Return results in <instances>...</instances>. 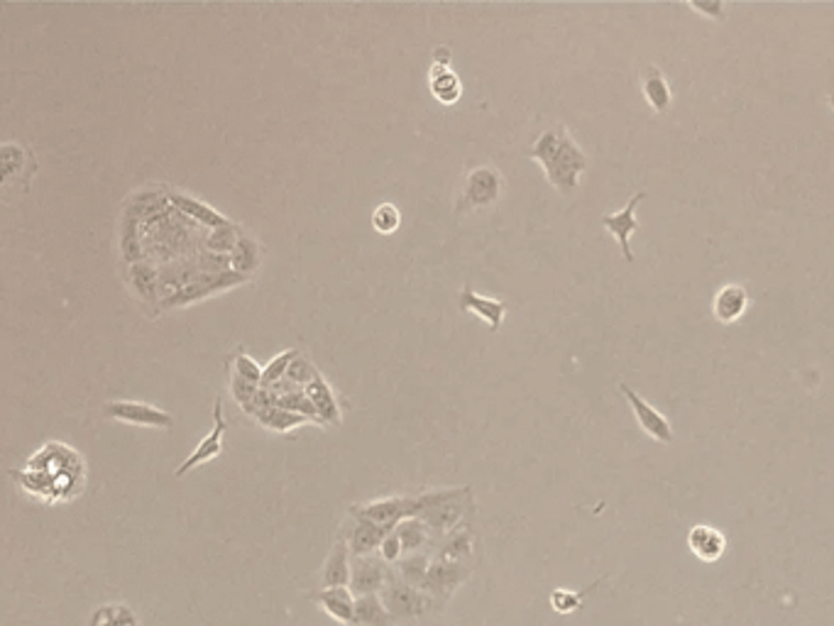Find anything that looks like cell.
Instances as JSON below:
<instances>
[{"label": "cell", "instance_id": "cell-1", "mask_svg": "<svg viewBox=\"0 0 834 626\" xmlns=\"http://www.w3.org/2000/svg\"><path fill=\"white\" fill-rule=\"evenodd\" d=\"M529 157L543 166L549 182L565 196H571L578 189L580 176L587 169V154L563 125L543 130L536 137L534 147L529 150Z\"/></svg>", "mask_w": 834, "mask_h": 626}, {"label": "cell", "instance_id": "cell-2", "mask_svg": "<svg viewBox=\"0 0 834 626\" xmlns=\"http://www.w3.org/2000/svg\"><path fill=\"white\" fill-rule=\"evenodd\" d=\"M467 497H470L467 487L431 492V494L413 499V516L426 521L429 526L438 528V531H448V528L458 526V521L463 519V514L467 509Z\"/></svg>", "mask_w": 834, "mask_h": 626}, {"label": "cell", "instance_id": "cell-3", "mask_svg": "<svg viewBox=\"0 0 834 626\" xmlns=\"http://www.w3.org/2000/svg\"><path fill=\"white\" fill-rule=\"evenodd\" d=\"M619 389H622V394L626 397V401H629V407H632L641 430H644L648 438L658 440V443H673V426H670L668 419H666L658 408L651 407L644 397H639V394L634 392L626 382H619Z\"/></svg>", "mask_w": 834, "mask_h": 626}, {"label": "cell", "instance_id": "cell-4", "mask_svg": "<svg viewBox=\"0 0 834 626\" xmlns=\"http://www.w3.org/2000/svg\"><path fill=\"white\" fill-rule=\"evenodd\" d=\"M108 419L135 423V426H150V429H172L174 419L162 408L143 404V401H108L103 407Z\"/></svg>", "mask_w": 834, "mask_h": 626}, {"label": "cell", "instance_id": "cell-5", "mask_svg": "<svg viewBox=\"0 0 834 626\" xmlns=\"http://www.w3.org/2000/svg\"><path fill=\"white\" fill-rule=\"evenodd\" d=\"M226 429H228V421H226V416H223V401L216 399V407H213V430L208 433V436L203 438L201 443L196 445L194 453L188 455L187 461L181 462L179 468H176V477H184L194 468L203 465V462L219 458L220 451H223V436H226Z\"/></svg>", "mask_w": 834, "mask_h": 626}, {"label": "cell", "instance_id": "cell-6", "mask_svg": "<svg viewBox=\"0 0 834 626\" xmlns=\"http://www.w3.org/2000/svg\"><path fill=\"white\" fill-rule=\"evenodd\" d=\"M647 196H648L647 191H639V194H634V196L629 198V204L624 206L622 211L607 213V216H602V226L607 228L609 233L615 235L616 242H619V248H622V255H624V260H626V262H634L632 245H629V240H632V235L636 233V230H639V220H636V206H639L641 201H644Z\"/></svg>", "mask_w": 834, "mask_h": 626}, {"label": "cell", "instance_id": "cell-7", "mask_svg": "<svg viewBox=\"0 0 834 626\" xmlns=\"http://www.w3.org/2000/svg\"><path fill=\"white\" fill-rule=\"evenodd\" d=\"M355 516L358 519H368L382 528L399 526L406 516H413V499L404 497H387L369 502L365 506H355Z\"/></svg>", "mask_w": 834, "mask_h": 626}, {"label": "cell", "instance_id": "cell-8", "mask_svg": "<svg viewBox=\"0 0 834 626\" xmlns=\"http://www.w3.org/2000/svg\"><path fill=\"white\" fill-rule=\"evenodd\" d=\"M502 196V174L492 169V166H477L467 174L465 184V201L475 208L495 204Z\"/></svg>", "mask_w": 834, "mask_h": 626}, {"label": "cell", "instance_id": "cell-9", "mask_svg": "<svg viewBox=\"0 0 834 626\" xmlns=\"http://www.w3.org/2000/svg\"><path fill=\"white\" fill-rule=\"evenodd\" d=\"M746 306H749V292L742 284H724V287L714 294L712 313L720 324H734L744 316Z\"/></svg>", "mask_w": 834, "mask_h": 626}, {"label": "cell", "instance_id": "cell-10", "mask_svg": "<svg viewBox=\"0 0 834 626\" xmlns=\"http://www.w3.org/2000/svg\"><path fill=\"white\" fill-rule=\"evenodd\" d=\"M688 546H690V551L698 556L700 560H705V563H714V560H720L724 556V548H727V538L722 534L720 528L707 526V524H698V526H692L688 531Z\"/></svg>", "mask_w": 834, "mask_h": 626}, {"label": "cell", "instance_id": "cell-11", "mask_svg": "<svg viewBox=\"0 0 834 626\" xmlns=\"http://www.w3.org/2000/svg\"><path fill=\"white\" fill-rule=\"evenodd\" d=\"M641 93H644V99H647L654 113H666L673 103V91L666 81V74L654 64H648L641 71Z\"/></svg>", "mask_w": 834, "mask_h": 626}, {"label": "cell", "instance_id": "cell-12", "mask_svg": "<svg viewBox=\"0 0 834 626\" xmlns=\"http://www.w3.org/2000/svg\"><path fill=\"white\" fill-rule=\"evenodd\" d=\"M460 309L480 316L492 331H499V325H502L504 316H507V303L499 302V299H487V296L475 294L470 287L463 289V294H460Z\"/></svg>", "mask_w": 834, "mask_h": 626}, {"label": "cell", "instance_id": "cell-13", "mask_svg": "<svg viewBox=\"0 0 834 626\" xmlns=\"http://www.w3.org/2000/svg\"><path fill=\"white\" fill-rule=\"evenodd\" d=\"M384 607L394 617H416L426 610V597L412 585H391L384 592Z\"/></svg>", "mask_w": 834, "mask_h": 626}, {"label": "cell", "instance_id": "cell-14", "mask_svg": "<svg viewBox=\"0 0 834 626\" xmlns=\"http://www.w3.org/2000/svg\"><path fill=\"white\" fill-rule=\"evenodd\" d=\"M467 578V570L455 560H438L433 563L426 575L423 588L429 589L431 595H448L453 589L458 588L460 582Z\"/></svg>", "mask_w": 834, "mask_h": 626}, {"label": "cell", "instance_id": "cell-15", "mask_svg": "<svg viewBox=\"0 0 834 626\" xmlns=\"http://www.w3.org/2000/svg\"><path fill=\"white\" fill-rule=\"evenodd\" d=\"M306 394L308 399L314 401V407H316L318 416H321V421H324L326 426H340L343 416H340L338 401H336V394H333V389L321 375L306 387Z\"/></svg>", "mask_w": 834, "mask_h": 626}, {"label": "cell", "instance_id": "cell-16", "mask_svg": "<svg viewBox=\"0 0 834 626\" xmlns=\"http://www.w3.org/2000/svg\"><path fill=\"white\" fill-rule=\"evenodd\" d=\"M350 578H353V573H350V544L338 541V544L333 546L328 560H326L324 585L326 589L346 588Z\"/></svg>", "mask_w": 834, "mask_h": 626}, {"label": "cell", "instance_id": "cell-17", "mask_svg": "<svg viewBox=\"0 0 834 626\" xmlns=\"http://www.w3.org/2000/svg\"><path fill=\"white\" fill-rule=\"evenodd\" d=\"M390 536V531L382 526H377L372 521L368 519H358L353 528V536H350V551L358 558H365L369 553L375 551V548H382L384 538Z\"/></svg>", "mask_w": 834, "mask_h": 626}, {"label": "cell", "instance_id": "cell-18", "mask_svg": "<svg viewBox=\"0 0 834 626\" xmlns=\"http://www.w3.org/2000/svg\"><path fill=\"white\" fill-rule=\"evenodd\" d=\"M316 599L333 619H338L343 624L355 621V599L346 588L324 589V592H318Z\"/></svg>", "mask_w": 834, "mask_h": 626}, {"label": "cell", "instance_id": "cell-19", "mask_svg": "<svg viewBox=\"0 0 834 626\" xmlns=\"http://www.w3.org/2000/svg\"><path fill=\"white\" fill-rule=\"evenodd\" d=\"M353 568L355 570L350 582H353L355 592H360V595H372L375 589L382 588L384 568L380 560H372L365 556V558H358V563H355Z\"/></svg>", "mask_w": 834, "mask_h": 626}, {"label": "cell", "instance_id": "cell-20", "mask_svg": "<svg viewBox=\"0 0 834 626\" xmlns=\"http://www.w3.org/2000/svg\"><path fill=\"white\" fill-rule=\"evenodd\" d=\"M257 421L262 423L267 430H277V433H286V430L296 429V426H304V423H311L306 416L294 414V411H286V408L277 407V404H264L260 407L255 416Z\"/></svg>", "mask_w": 834, "mask_h": 626}, {"label": "cell", "instance_id": "cell-21", "mask_svg": "<svg viewBox=\"0 0 834 626\" xmlns=\"http://www.w3.org/2000/svg\"><path fill=\"white\" fill-rule=\"evenodd\" d=\"M431 91L441 103H455L463 93V83L451 67H431Z\"/></svg>", "mask_w": 834, "mask_h": 626}, {"label": "cell", "instance_id": "cell-22", "mask_svg": "<svg viewBox=\"0 0 834 626\" xmlns=\"http://www.w3.org/2000/svg\"><path fill=\"white\" fill-rule=\"evenodd\" d=\"M172 201L176 208H181V211L187 213V216L196 218L198 223H203V226L216 228V230H219V228L230 226V223H228V220L223 218L219 211H213L211 206L201 204V201H196V198L187 196V194H172Z\"/></svg>", "mask_w": 834, "mask_h": 626}, {"label": "cell", "instance_id": "cell-23", "mask_svg": "<svg viewBox=\"0 0 834 626\" xmlns=\"http://www.w3.org/2000/svg\"><path fill=\"white\" fill-rule=\"evenodd\" d=\"M230 392H233V399L238 401V407L250 416H257L260 411V392H262V387L252 385L248 379H242L241 375H235L230 377Z\"/></svg>", "mask_w": 834, "mask_h": 626}, {"label": "cell", "instance_id": "cell-24", "mask_svg": "<svg viewBox=\"0 0 834 626\" xmlns=\"http://www.w3.org/2000/svg\"><path fill=\"white\" fill-rule=\"evenodd\" d=\"M387 619H390V611H387V607H384L380 597L362 595L355 602V621L368 626H382L387 624Z\"/></svg>", "mask_w": 834, "mask_h": 626}, {"label": "cell", "instance_id": "cell-25", "mask_svg": "<svg viewBox=\"0 0 834 626\" xmlns=\"http://www.w3.org/2000/svg\"><path fill=\"white\" fill-rule=\"evenodd\" d=\"M397 536H399V541H401V548H404V551H412V553L419 551V548L429 541V524L422 519H416V516H412V519H404L401 524H399Z\"/></svg>", "mask_w": 834, "mask_h": 626}, {"label": "cell", "instance_id": "cell-26", "mask_svg": "<svg viewBox=\"0 0 834 626\" xmlns=\"http://www.w3.org/2000/svg\"><path fill=\"white\" fill-rule=\"evenodd\" d=\"M230 255H233L230 257L233 267L241 274H245V277H248V274L257 267V262H260V248H257V242L252 240V238H245V235L238 240V245H235V249Z\"/></svg>", "mask_w": 834, "mask_h": 626}, {"label": "cell", "instance_id": "cell-27", "mask_svg": "<svg viewBox=\"0 0 834 626\" xmlns=\"http://www.w3.org/2000/svg\"><path fill=\"white\" fill-rule=\"evenodd\" d=\"M91 626H137V619L133 617V611L125 604H108L101 611L93 614Z\"/></svg>", "mask_w": 834, "mask_h": 626}, {"label": "cell", "instance_id": "cell-28", "mask_svg": "<svg viewBox=\"0 0 834 626\" xmlns=\"http://www.w3.org/2000/svg\"><path fill=\"white\" fill-rule=\"evenodd\" d=\"M429 570H431L429 560H426V556H422V553H412L409 558H404L401 563H399V573H401V578L406 580V585H412V588H416V585H423Z\"/></svg>", "mask_w": 834, "mask_h": 626}, {"label": "cell", "instance_id": "cell-29", "mask_svg": "<svg viewBox=\"0 0 834 626\" xmlns=\"http://www.w3.org/2000/svg\"><path fill=\"white\" fill-rule=\"evenodd\" d=\"M130 280H133V287L137 289V294L144 296V299H152L155 292H157V272L152 270L150 264H133L130 267Z\"/></svg>", "mask_w": 834, "mask_h": 626}, {"label": "cell", "instance_id": "cell-30", "mask_svg": "<svg viewBox=\"0 0 834 626\" xmlns=\"http://www.w3.org/2000/svg\"><path fill=\"white\" fill-rule=\"evenodd\" d=\"M296 357H299V350H284V353L277 355L274 360H270V365H267L262 372V387H272L277 385V382H282Z\"/></svg>", "mask_w": 834, "mask_h": 626}, {"label": "cell", "instance_id": "cell-31", "mask_svg": "<svg viewBox=\"0 0 834 626\" xmlns=\"http://www.w3.org/2000/svg\"><path fill=\"white\" fill-rule=\"evenodd\" d=\"M470 553H473V536H470V531H455L444 544L441 560H455L458 563L460 558H467Z\"/></svg>", "mask_w": 834, "mask_h": 626}, {"label": "cell", "instance_id": "cell-32", "mask_svg": "<svg viewBox=\"0 0 834 626\" xmlns=\"http://www.w3.org/2000/svg\"><path fill=\"white\" fill-rule=\"evenodd\" d=\"M23 162H25V150L20 147V144L8 143L0 147V169H3V179H5V182L20 174V169H23Z\"/></svg>", "mask_w": 834, "mask_h": 626}, {"label": "cell", "instance_id": "cell-33", "mask_svg": "<svg viewBox=\"0 0 834 626\" xmlns=\"http://www.w3.org/2000/svg\"><path fill=\"white\" fill-rule=\"evenodd\" d=\"M316 377H318L316 365L311 363L308 357H304V355H299V357H296V360L292 363V367H289V372H286L284 379H289V382H292L294 387H299V389H306V387L311 385V382H314Z\"/></svg>", "mask_w": 834, "mask_h": 626}, {"label": "cell", "instance_id": "cell-34", "mask_svg": "<svg viewBox=\"0 0 834 626\" xmlns=\"http://www.w3.org/2000/svg\"><path fill=\"white\" fill-rule=\"evenodd\" d=\"M399 223H401V216H399L397 206H391V204L377 206L375 216H372V226H375L377 233H382V235L394 233V230L399 228Z\"/></svg>", "mask_w": 834, "mask_h": 626}, {"label": "cell", "instance_id": "cell-35", "mask_svg": "<svg viewBox=\"0 0 834 626\" xmlns=\"http://www.w3.org/2000/svg\"><path fill=\"white\" fill-rule=\"evenodd\" d=\"M594 585H597V582H594ZM594 585H590V588L583 589V592H571V589H556V592L551 595V604H553V610L563 611V614H568V611H572V610H578L580 604H583V599H585V595L590 592V589L594 588Z\"/></svg>", "mask_w": 834, "mask_h": 626}, {"label": "cell", "instance_id": "cell-36", "mask_svg": "<svg viewBox=\"0 0 834 626\" xmlns=\"http://www.w3.org/2000/svg\"><path fill=\"white\" fill-rule=\"evenodd\" d=\"M233 372H235V375H241L242 379H248V382H252V385L262 387L264 367H260V365H257L255 360L250 357V355H245V353L235 355V370Z\"/></svg>", "mask_w": 834, "mask_h": 626}, {"label": "cell", "instance_id": "cell-37", "mask_svg": "<svg viewBox=\"0 0 834 626\" xmlns=\"http://www.w3.org/2000/svg\"><path fill=\"white\" fill-rule=\"evenodd\" d=\"M238 235H235L233 226L219 228V230H213V235L208 238V248L216 249V252H233L235 245H238Z\"/></svg>", "mask_w": 834, "mask_h": 626}, {"label": "cell", "instance_id": "cell-38", "mask_svg": "<svg viewBox=\"0 0 834 626\" xmlns=\"http://www.w3.org/2000/svg\"><path fill=\"white\" fill-rule=\"evenodd\" d=\"M690 8L700 16H705L707 20H724V3L720 0H710V3H690Z\"/></svg>", "mask_w": 834, "mask_h": 626}, {"label": "cell", "instance_id": "cell-39", "mask_svg": "<svg viewBox=\"0 0 834 626\" xmlns=\"http://www.w3.org/2000/svg\"><path fill=\"white\" fill-rule=\"evenodd\" d=\"M401 551H404V548H401V541H399L397 531L384 538V544H382L384 560H397L399 553H401Z\"/></svg>", "mask_w": 834, "mask_h": 626}, {"label": "cell", "instance_id": "cell-40", "mask_svg": "<svg viewBox=\"0 0 834 626\" xmlns=\"http://www.w3.org/2000/svg\"><path fill=\"white\" fill-rule=\"evenodd\" d=\"M433 64H438V67H451V52H448L445 47H438L436 52H433Z\"/></svg>", "mask_w": 834, "mask_h": 626}, {"label": "cell", "instance_id": "cell-41", "mask_svg": "<svg viewBox=\"0 0 834 626\" xmlns=\"http://www.w3.org/2000/svg\"><path fill=\"white\" fill-rule=\"evenodd\" d=\"M829 106H832V111H834V93H832V96H829Z\"/></svg>", "mask_w": 834, "mask_h": 626}]
</instances>
